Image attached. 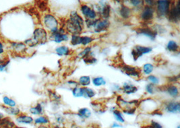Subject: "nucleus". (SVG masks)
I'll list each match as a JSON object with an SVG mask.
<instances>
[{
    "instance_id": "1",
    "label": "nucleus",
    "mask_w": 180,
    "mask_h": 128,
    "mask_svg": "<svg viewBox=\"0 0 180 128\" xmlns=\"http://www.w3.org/2000/svg\"><path fill=\"white\" fill-rule=\"evenodd\" d=\"M45 26L51 30V33L58 30V22L56 18L51 14H47L44 17Z\"/></svg>"
},
{
    "instance_id": "2",
    "label": "nucleus",
    "mask_w": 180,
    "mask_h": 128,
    "mask_svg": "<svg viewBox=\"0 0 180 128\" xmlns=\"http://www.w3.org/2000/svg\"><path fill=\"white\" fill-rule=\"evenodd\" d=\"M152 49L150 47H144V46H140L137 45L132 49V55L134 57V59L136 61L139 57L143 55L144 54L149 53L150 52H151Z\"/></svg>"
},
{
    "instance_id": "3",
    "label": "nucleus",
    "mask_w": 180,
    "mask_h": 128,
    "mask_svg": "<svg viewBox=\"0 0 180 128\" xmlns=\"http://www.w3.org/2000/svg\"><path fill=\"white\" fill-rule=\"evenodd\" d=\"M157 15L158 16L163 17L168 14L169 11V6H170V1H157Z\"/></svg>"
},
{
    "instance_id": "4",
    "label": "nucleus",
    "mask_w": 180,
    "mask_h": 128,
    "mask_svg": "<svg viewBox=\"0 0 180 128\" xmlns=\"http://www.w3.org/2000/svg\"><path fill=\"white\" fill-rule=\"evenodd\" d=\"M180 1H177V4L176 6H173L169 10L168 16H169V20L171 22L177 23L179 22L180 18V6L179 4Z\"/></svg>"
},
{
    "instance_id": "5",
    "label": "nucleus",
    "mask_w": 180,
    "mask_h": 128,
    "mask_svg": "<svg viewBox=\"0 0 180 128\" xmlns=\"http://www.w3.org/2000/svg\"><path fill=\"white\" fill-rule=\"evenodd\" d=\"M33 38L34 39L37 44H43L46 43L47 38V34L43 28H36L34 31L33 33Z\"/></svg>"
},
{
    "instance_id": "6",
    "label": "nucleus",
    "mask_w": 180,
    "mask_h": 128,
    "mask_svg": "<svg viewBox=\"0 0 180 128\" xmlns=\"http://www.w3.org/2000/svg\"><path fill=\"white\" fill-rule=\"evenodd\" d=\"M154 12L155 10L152 7L145 6L143 7L142 11L140 14V18L145 22H149L154 17Z\"/></svg>"
},
{
    "instance_id": "7",
    "label": "nucleus",
    "mask_w": 180,
    "mask_h": 128,
    "mask_svg": "<svg viewBox=\"0 0 180 128\" xmlns=\"http://www.w3.org/2000/svg\"><path fill=\"white\" fill-rule=\"evenodd\" d=\"M69 20H70L72 24L76 25V27H78V28H80V29L83 30L84 20L76 11H73L71 12Z\"/></svg>"
},
{
    "instance_id": "8",
    "label": "nucleus",
    "mask_w": 180,
    "mask_h": 128,
    "mask_svg": "<svg viewBox=\"0 0 180 128\" xmlns=\"http://www.w3.org/2000/svg\"><path fill=\"white\" fill-rule=\"evenodd\" d=\"M109 25H110V22L108 20H106V19H104L103 20H97L93 28H94L95 32L100 33L101 32V31H104L105 30H107V28H109Z\"/></svg>"
},
{
    "instance_id": "9",
    "label": "nucleus",
    "mask_w": 180,
    "mask_h": 128,
    "mask_svg": "<svg viewBox=\"0 0 180 128\" xmlns=\"http://www.w3.org/2000/svg\"><path fill=\"white\" fill-rule=\"evenodd\" d=\"M136 32L138 34H142V35L149 36V37L150 38H151L152 40H154L157 35V31L152 30L151 28L149 27H143V28H138L136 30Z\"/></svg>"
},
{
    "instance_id": "10",
    "label": "nucleus",
    "mask_w": 180,
    "mask_h": 128,
    "mask_svg": "<svg viewBox=\"0 0 180 128\" xmlns=\"http://www.w3.org/2000/svg\"><path fill=\"white\" fill-rule=\"evenodd\" d=\"M81 11L84 16H86L89 20H94L97 16L96 12L86 5H83L81 6Z\"/></svg>"
},
{
    "instance_id": "11",
    "label": "nucleus",
    "mask_w": 180,
    "mask_h": 128,
    "mask_svg": "<svg viewBox=\"0 0 180 128\" xmlns=\"http://www.w3.org/2000/svg\"><path fill=\"white\" fill-rule=\"evenodd\" d=\"M51 37L55 43H62V41H68V36L65 34H63L60 33L59 30L55 33H51Z\"/></svg>"
},
{
    "instance_id": "12",
    "label": "nucleus",
    "mask_w": 180,
    "mask_h": 128,
    "mask_svg": "<svg viewBox=\"0 0 180 128\" xmlns=\"http://www.w3.org/2000/svg\"><path fill=\"white\" fill-rule=\"evenodd\" d=\"M122 70L125 72L126 74L131 77H134L138 78H140V72H138L136 67H132L129 66H124L122 67Z\"/></svg>"
},
{
    "instance_id": "13",
    "label": "nucleus",
    "mask_w": 180,
    "mask_h": 128,
    "mask_svg": "<svg viewBox=\"0 0 180 128\" xmlns=\"http://www.w3.org/2000/svg\"><path fill=\"white\" fill-rule=\"evenodd\" d=\"M166 110L169 113H179L180 104L179 102H170L166 105Z\"/></svg>"
},
{
    "instance_id": "14",
    "label": "nucleus",
    "mask_w": 180,
    "mask_h": 128,
    "mask_svg": "<svg viewBox=\"0 0 180 128\" xmlns=\"http://www.w3.org/2000/svg\"><path fill=\"white\" fill-rule=\"evenodd\" d=\"M120 13L121 16L125 18V19H127L130 17V16L132 14V10L129 7H127L126 6H123V5H121V9L120 10Z\"/></svg>"
},
{
    "instance_id": "15",
    "label": "nucleus",
    "mask_w": 180,
    "mask_h": 128,
    "mask_svg": "<svg viewBox=\"0 0 180 128\" xmlns=\"http://www.w3.org/2000/svg\"><path fill=\"white\" fill-rule=\"evenodd\" d=\"M138 88L134 87L133 85H129L128 84H125L123 87V91L127 95H130V94H133L137 92Z\"/></svg>"
},
{
    "instance_id": "16",
    "label": "nucleus",
    "mask_w": 180,
    "mask_h": 128,
    "mask_svg": "<svg viewBox=\"0 0 180 128\" xmlns=\"http://www.w3.org/2000/svg\"><path fill=\"white\" fill-rule=\"evenodd\" d=\"M167 92L169 94V95L172 97H177L179 95V90L178 88H177V87L174 85H170L167 88Z\"/></svg>"
},
{
    "instance_id": "17",
    "label": "nucleus",
    "mask_w": 180,
    "mask_h": 128,
    "mask_svg": "<svg viewBox=\"0 0 180 128\" xmlns=\"http://www.w3.org/2000/svg\"><path fill=\"white\" fill-rule=\"evenodd\" d=\"M57 54L60 56H63V55H67L70 53V49L68 47L65 46H61L59 47L56 48L55 49Z\"/></svg>"
},
{
    "instance_id": "18",
    "label": "nucleus",
    "mask_w": 180,
    "mask_h": 128,
    "mask_svg": "<svg viewBox=\"0 0 180 128\" xmlns=\"http://www.w3.org/2000/svg\"><path fill=\"white\" fill-rule=\"evenodd\" d=\"M110 12H111V7L109 5L106 4L103 7L101 10V15L104 19L107 20V18L110 16Z\"/></svg>"
},
{
    "instance_id": "19",
    "label": "nucleus",
    "mask_w": 180,
    "mask_h": 128,
    "mask_svg": "<svg viewBox=\"0 0 180 128\" xmlns=\"http://www.w3.org/2000/svg\"><path fill=\"white\" fill-rule=\"evenodd\" d=\"M83 96L87 98H91L94 96L95 95V92L94 91L91 89V88H83Z\"/></svg>"
},
{
    "instance_id": "20",
    "label": "nucleus",
    "mask_w": 180,
    "mask_h": 128,
    "mask_svg": "<svg viewBox=\"0 0 180 128\" xmlns=\"http://www.w3.org/2000/svg\"><path fill=\"white\" fill-rule=\"evenodd\" d=\"M167 48L169 51H172V52H176L178 51L179 45H177V43L176 41H169V43H167Z\"/></svg>"
},
{
    "instance_id": "21",
    "label": "nucleus",
    "mask_w": 180,
    "mask_h": 128,
    "mask_svg": "<svg viewBox=\"0 0 180 128\" xmlns=\"http://www.w3.org/2000/svg\"><path fill=\"white\" fill-rule=\"evenodd\" d=\"M78 115L84 118H89L91 115V112L89 109L83 108L78 111Z\"/></svg>"
},
{
    "instance_id": "22",
    "label": "nucleus",
    "mask_w": 180,
    "mask_h": 128,
    "mask_svg": "<svg viewBox=\"0 0 180 128\" xmlns=\"http://www.w3.org/2000/svg\"><path fill=\"white\" fill-rule=\"evenodd\" d=\"M17 121L19 123H22V124H31L33 121V119L31 117L22 115L18 117Z\"/></svg>"
},
{
    "instance_id": "23",
    "label": "nucleus",
    "mask_w": 180,
    "mask_h": 128,
    "mask_svg": "<svg viewBox=\"0 0 180 128\" xmlns=\"http://www.w3.org/2000/svg\"><path fill=\"white\" fill-rule=\"evenodd\" d=\"M12 47L17 53H22L26 49V46L23 43H12Z\"/></svg>"
},
{
    "instance_id": "24",
    "label": "nucleus",
    "mask_w": 180,
    "mask_h": 128,
    "mask_svg": "<svg viewBox=\"0 0 180 128\" xmlns=\"http://www.w3.org/2000/svg\"><path fill=\"white\" fill-rule=\"evenodd\" d=\"M90 83H91V78L87 75L81 76L79 79V84L83 86V87H86L90 84Z\"/></svg>"
},
{
    "instance_id": "25",
    "label": "nucleus",
    "mask_w": 180,
    "mask_h": 128,
    "mask_svg": "<svg viewBox=\"0 0 180 128\" xmlns=\"http://www.w3.org/2000/svg\"><path fill=\"white\" fill-rule=\"evenodd\" d=\"M92 82H93V84L96 86V87H100L102 85H105L106 84L105 79L102 77H97L93 78Z\"/></svg>"
},
{
    "instance_id": "26",
    "label": "nucleus",
    "mask_w": 180,
    "mask_h": 128,
    "mask_svg": "<svg viewBox=\"0 0 180 128\" xmlns=\"http://www.w3.org/2000/svg\"><path fill=\"white\" fill-rule=\"evenodd\" d=\"M153 69H154V67L151 64H146L143 66V71H144V73L146 75H149L151 74L153 71Z\"/></svg>"
},
{
    "instance_id": "27",
    "label": "nucleus",
    "mask_w": 180,
    "mask_h": 128,
    "mask_svg": "<svg viewBox=\"0 0 180 128\" xmlns=\"http://www.w3.org/2000/svg\"><path fill=\"white\" fill-rule=\"evenodd\" d=\"M14 124L12 121H10L7 119H4L0 122V127L1 128H12Z\"/></svg>"
},
{
    "instance_id": "28",
    "label": "nucleus",
    "mask_w": 180,
    "mask_h": 128,
    "mask_svg": "<svg viewBox=\"0 0 180 128\" xmlns=\"http://www.w3.org/2000/svg\"><path fill=\"white\" fill-rule=\"evenodd\" d=\"M30 111L32 114L33 115H39L42 113V111H43V108L40 104H38L35 107H32L30 109Z\"/></svg>"
},
{
    "instance_id": "29",
    "label": "nucleus",
    "mask_w": 180,
    "mask_h": 128,
    "mask_svg": "<svg viewBox=\"0 0 180 128\" xmlns=\"http://www.w3.org/2000/svg\"><path fill=\"white\" fill-rule=\"evenodd\" d=\"M71 43L74 46L81 45V36L79 35H72L71 39Z\"/></svg>"
},
{
    "instance_id": "30",
    "label": "nucleus",
    "mask_w": 180,
    "mask_h": 128,
    "mask_svg": "<svg viewBox=\"0 0 180 128\" xmlns=\"http://www.w3.org/2000/svg\"><path fill=\"white\" fill-rule=\"evenodd\" d=\"M93 41V38L91 36H81V45L86 46Z\"/></svg>"
},
{
    "instance_id": "31",
    "label": "nucleus",
    "mask_w": 180,
    "mask_h": 128,
    "mask_svg": "<svg viewBox=\"0 0 180 128\" xmlns=\"http://www.w3.org/2000/svg\"><path fill=\"white\" fill-rule=\"evenodd\" d=\"M72 93L75 97H82V96H83V88H74L72 90Z\"/></svg>"
},
{
    "instance_id": "32",
    "label": "nucleus",
    "mask_w": 180,
    "mask_h": 128,
    "mask_svg": "<svg viewBox=\"0 0 180 128\" xmlns=\"http://www.w3.org/2000/svg\"><path fill=\"white\" fill-rule=\"evenodd\" d=\"M91 51V47H87L85 49H84L83 51H81L80 53H79L78 56L80 57V58H86V57H88L89 54L90 53V52Z\"/></svg>"
},
{
    "instance_id": "33",
    "label": "nucleus",
    "mask_w": 180,
    "mask_h": 128,
    "mask_svg": "<svg viewBox=\"0 0 180 128\" xmlns=\"http://www.w3.org/2000/svg\"><path fill=\"white\" fill-rule=\"evenodd\" d=\"M113 115H114L116 120H118V121H120L121 123H124V119L123 118L122 115H121V112L120 111L115 110L113 111Z\"/></svg>"
},
{
    "instance_id": "34",
    "label": "nucleus",
    "mask_w": 180,
    "mask_h": 128,
    "mask_svg": "<svg viewBox=\"0 0 180 128\" xmlns=\"http://www.w3.org/2000/svg\"><path fill=\"white\" fill-rule=\"evenodd\" d=\"M4 103L7 104V105L10 106V107H14L16 105V103L14 101H13L12 99H10L7 96H5L4 97Z\"/></svg>"
},
{
    "instance_id": "35",
    "label": "nucleus",
    "mask_w": 180,
    "mask_h": 128,
    "mask_svg": "<svg viewBox=\"0 0 180 128\" xmlns=\"http://www.w3.org/2000/svg\"><path fill=\"white\" fill-rule=\"evenodd\" d=\"M6 111L7 113H9L10 115H18L19 113V109H16V108H14V107H9V108H6Z\"/></svg>"
},
{
    "instance_id": "36",
    "label": "nucleus",
    "mask_w": 180,
    "mask_h": 128,
    "mask_svg": "<svg viewBox=\"0 0 180 128\" xmlns=\"http://www.w3.org/2000/svg\"><path fill=\"white\" fill-rule=\"evenodd\" d=\"M147 79L149 80L150 82H151V84H158V83H159V79L157 77L155 76V75H149V76H148Z\"/></svg>"
},
{
    "instance_id": "37",
    "label": "nucleus",
    "mask_w": 180,
    "mask_h": 128,
    "mask_svg": "<svg viewBox=\"0 0 180 128\" xmlns=\"http://www.w3.org/2000/svg\"><path fill=\"white\" fill-rule=\"evenodd\" d=\"M35 124H47L49 123V120L47 119L46 117H40L39 118L35 119Z\"/></svg>"
},
{
    "instance_id": "38",
    "label": "nucleus",
    "mask_w": 180,
    "mask_h": 128,
    "mask_svg": "<svg viewBox=\"0 0 180 128\" xmlns=\"http://www.w3.org/2000/svg\"><path fill=\"white\" fill-rule=\"evenodd\" d=\"M155 85L152 84H149L147 87H146V90L148 93L150 94V95H152L153 93L155 92Z\"/></svg>"
},
{
    "instance_id": "39",
    "label": "nucleus",
    "mask_w": 180,
    "mask_h": 128,
    "mask_svg": "<svg viewBox=\"0 0 180 128\" xmlns=\"http://www.w3.org/2000/svg\"><path fill=\"white\" fill-rule=\"evenodd\" d=\"M25 43L27 45H28L29 47H34V46L37 45V43H36V42L34 41V38L28 39V40L25 41Z\"/></svg>"
},
{
    "instance_id": "40",
    "label": "nucleus",
    "mask_w": 180,
    "mask_h": 128,
    "mask_svg": "<svg viewBox=\"0 0 180 128\" xmlns=\"http://www.w3.org/2000/svg\"><path fill=\"white\" fill-rule=\"evenodd\" d=\"M84 62L86 63V64H94V63L97 62V59L94 58V57H86V58L84 59Z\"/></svg>"
},
{
    "instance_id": "41",
    "label": "nucleus",
    "mask_w": 180,
    "mask_h": 128,
    "mask_svg": "<svg viewBox=\"0 0 180 128\" xmlns=\"http://www.w3.org/2000/svg\"><path fill=\"white\" fill-rule=\"evenodd\" d=\"M149 128H162V125L155 121H152L149 125Z\"/></svg>"
},
{
    "instance_id": "42",
    "label": "nucleus",
    "mask_w": 180,
    "mask_h": 128,
    "mask_svg": "<svg viewBox=\"0 0 180 128\" xmlns=\"http://www.w3.org/2000/svg\"><path fill=\"white\" fill-rule=\"evenodd\" d=\"M130 3L132 5V6H134L135 7H137V6H140L141 4H143V3H144V1H140V0H132V1H130Z\"/></svg>"
},
{
    "instance_id": "43",
    "label": "nucleus",
    "mask_w": 180,
    "mask_h": 128,
    "mask_svg": "<svg viewBox=\"0 0 180 128\" xmlns=\"http://www.w3.org/2000/svg\"><path fill=\"white\" fill-rule=\"evenodd\" d=\"M145 2H146V3H147V6H150V7H152V6H154V5H155L154 3H155V1H150V0H149V1H145Z\"/></svg>"
},
{
    "instance_id": "44",
    "label": "nucleus",
    "mask_w": 180,
    "mask_h": 128,
    "mask_svg": "<svg viewBox=\"0 0 180 128\" xmlns=\"http://www.w3.org/2000/svg\"><path fill=\"white\" fill-rule=\"evenodd\" d=\"M39 8L42 10H45L46 8V4L44 2H42V4H40V5H39Z\"/></svg>"
},
{
    "instance_id": "45",
    "label": "nucleus",
    "mask_w": 180,
    "mask_h": 128,
    "mask_svg": "<svg viewBox=\"0 0 180 128\" xmlns=\"http://www.w3.org/2000/svg\"><path fill=\"white\" fill-rule=\"evenodd\" d=\"M4 52V48H3V45L2 44L0 43V54H2Z\"/></svg>"
},
{
    "instance_id": "46",
    "label": "nucleus",
    "mask_w": 180,
    "mask_h": 128,
    "mask_svg": "<svg viewBox=\"0 0 180 128\" xmlns=\"http://www.w3.org/2000/svg\"><path fill=\"white\" fill-rule=\"evenodd\" d=\"M120 127V125H119L118 124H114L112 126V127Z\"/></svg>"
},
{
    "instance_id": "47",
    "label": "nucleus",
    "mask_w": 180,
    "mask_h": 128,
    "mask_svg": "<svg viewBox=\"0 0 180 128\" xmlns=\"http://www.w3.org/2000/svg\"><path fill=\"white\" fill-rule=\"evenodd\" d=\"M38 128H48L46 126H44V125H41V126H39Z\"/></svg>"
},
{
    "instance_id": "48",
    "label": "nucleus",
    "mask_w": 180,
    "mask_h": 128,
    "mask_svg": "<svg viewBox=\"0 0 180 128\" xmlns=\"http://www.w3.org/2000/svg\"><path fill=\"white\" fill-rule=\"evenodd\" d=\"M3 117H4L3 115H2L1 113H0V120H1L2 118H3Z\"/></svg>"
},
{
    "instance_id": "49",
    "label": "nucleus",
    "mask_w": 180,
    "mask_h": 128,
    "mask_svg": "<svg viewBox=\"0 0 180 128\" xmlns=\"http://www.w3.org/2000/svg\"><path fill=\"white\" fill-rule=\"evenodd\" d=\"M16 128H25V127H16Z\"/></svg>"
}]
</instances>
